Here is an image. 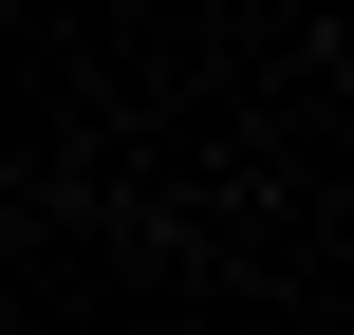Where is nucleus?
I'll return each mask as SVG.
<instances>
[]
</instances>
